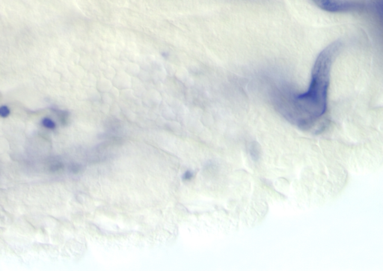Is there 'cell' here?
<instances>
[{"mask_svg": "<svg viewBox=\"0 0 383 271\" xmlns=\"http://www.w3.org/2000/svg\"><path fill=\"white\" fill-rule=\"evenodd\" d=\"M340 46L341 43H333L318 55L308 91L276 102L281 114L300 129H311L326 112L330 71Z\"/></svg>", "mask_w": 383, "mask_h": 271, "instance_id": "cell-1", "label": "cell"}, {"mask_svg": "<svg viewBox=\"0 0 383 271\" xmlns=\"http://www.w3.org/2000/svg\"><path fill=\"white\" fill-rule=\"evenodd\" d=\"M42 125L44 126V127L47 128V129H55V123L53 122V120H51L50 119H48V118H45L43 119Z\"/></svg>", "mask_w": 383, "mask_h": 271, "instance_id": "cell-2", "label": "cell"}, {"mask_svg": "<svg viewBox=\"0 0 383 271\" xmlns=\"http://www.w3.org/2000/svg\"><path fill=\"white\" fill-rule=\"evenodd\" d=\"M9 114H10V110L8 109V107H6V106L0 107V117H6L9 115Z\"/></svg>", "mask_w": 383, "mask_h": 271, "instance_id": "cell-3", "label": "cell"}, {"mask_svg": "<svg viewBox=\"0 0 383 271\" xmlns=\"http://www.w3.org/2000/svg\"><path fill=\"white\" fill-rule=\"evenodd\" d=\"M192 177H193L192 173L189 172V171H187V172H186L185 173H184L183 176V178L184 180H190Z\"/></svg>", "mask_w": 383, "mask_h": 271, "instance_id": "cell-4", "label": "cell"}]
</instances>
